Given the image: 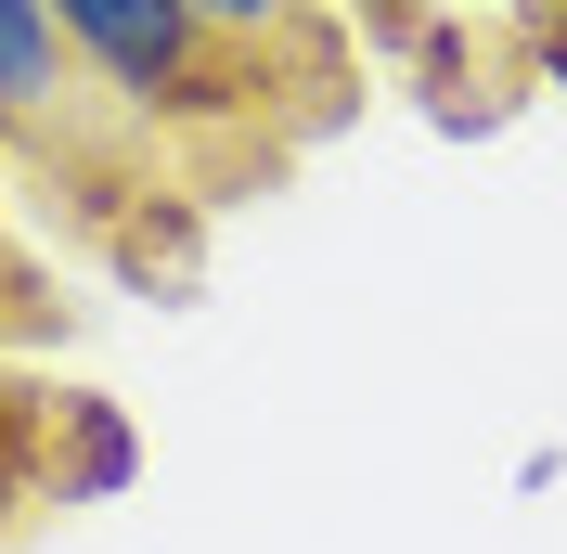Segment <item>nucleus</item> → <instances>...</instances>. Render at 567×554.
I'll use <instances>...</instances> for the list:
<instances>
[{
  "label": "nucleus",
  "mask_w": 567,
  "mask_h": 554,
  "mask_svg": "<svg viewBox=\"0 0 567 554\" xmlns=\"http://www.w3.org/2000/svg\"><path fill=\"white\" fill-rule=\"evenodd\" d=\"M194 27L233 39V52H310V65H336V39L297 13V0H194Z\"/></svg>",
  "instance_id": "nucleus-4"
},
{
  "label": "nucleus",
  "mask_w": 567,
  "mask_h": 554,
  "mask_svg": "<svg viewBox=\"0 0 567 554\" xmlns=\"http://www.w3.org/2000/svg\"><path fill=\"white\" fill-rule=\"evenodd\" d=\"M142 478V439H130V413L116 400H52V503H116V490Z\"/></svg>",
  "instance_id": "nucleus-3"
},
{
  "label": "nucleus",
  "mask_w": 567,
  "mask_h": 554,
  "mask_svg": "<svg viewBox=\"0 0 567 554\" xmlns=\"http://www.w3.org/2000/svg\"><path fill=\"white\" fill-rule=\"evenodd\" d=\"M78 39L52 27V0H0V142L39 168H78Z\"/></svg>",
  "instance_id": "nucleus-2"
},
{
  "label": "nucleus",
  "mask_w": 567,
  "mask_h": 554,
  "mask_svg": "<svg viewBox=\"0 0 567 554\" xmlns=\"http://www.w3.org/2000/svg\"><path fill=\"white\" fill-rule=\"evenodd\" d=\"M52 27L78 39V65L142 130H233V116H258L246 52L194 27V0H52Z\"/></svg>",
  "instance_id": "nucleus-1"
},
{
  "label": "nucleus",
  "mask_w": 567,
  "mask_h": 554,
  "mask_svg": "<svg viewBox=\"0 0 567 554\" xmlns=\"http://www.w3.org/2000/svg\"><path fill=\"white\" fill-rule=\"evenodd\" d=\"M349 13H361V27H374V39H400V52H413V39H425V13H413V0H349Z\"/></svg>",
  "instance_id": "nucleus-6"
},
{
  "label": "nucleus",
  "mask_w": 567,
  "mask_h": 554,
  "mask_svg": "<svg viewBox=\"0 0 567 554\" xmlns=\"http://www.w3.org/2000/svg\"><path fill=\"white\" fill-rule=\"evenodd\" d=\"M39 439H52V400H27V387H0V516L39 490Z\"/></svg>",
  "instance_id": "nucleus-5"
}]
</instances>
